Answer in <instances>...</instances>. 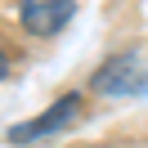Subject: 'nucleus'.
I'll return each mask as SVG.
<instances>
[{"label": "nucleus", "instance_id": "nucleus-1", "mask_svg": "<svg viewBox=\"0 0 148 148\" xmlns=\"http://www.w3.org/2000/svg\"><path fill=\"white\" fill-rule=\"evenodd\" d=\"M76 14V0H23V27L32 36H54Z\"/></svg>", "mask_w": 148, "mask_h": 148}, {"label": "nucleus", "instance_id": "nucleus-2", "mask_svg": "<svg viewBox=\"0 0 148 148\" xmlns=\"http://www.w3.org/2000/svg\"><path fill=\"white\" fill-rule=\"evenodd\" d=\"M76 108H81V94H63V99H58L45 117L27 121V126H14V130H9V144H27V139H40V135H49V130L67 126V121L76 117Z\"/></svg>", "mask_w": 148, "mask_h": 148}, {"label": "nucleus", "instance_id": "nucleus-3", "mask_svg": "<svg viewBox=\"0 0 148 148\" xmlns=\"http://www.w3.org/2000/svg\"><path fill=\"white\" fill-rule=\"evenodd\" d=\"M135 67H139L135 54H117L112 63H103L99 72H94V90H103V94H126V90H135Z\"/></svg>", "mask_w": 148, "mask_h": 148}, {"label": "nucleus", "instance_id": "nucleus-4", "mask_svg": "<svg viewBox=\"0 0 148 148\" xmlns=\"http://www.w3.org/2000/svg\"><path fill=\"white\" fill-rule=\"evenodd\" d=\"M5 72H9V58H5V54H0V81H5Z\"/></svg>", "mask_w": 148, "mask_h": 148}]
</instances>
